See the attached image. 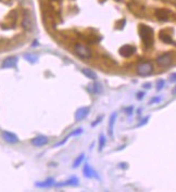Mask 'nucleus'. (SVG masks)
Wrapping results in <instances>:
<instances>
[{
    "mask_svg": "<svg viewBox=\"0 0 176 192\" xmlns=\"http://www.w3.org/2000/svg\"><path fill=\"white\" fill-rule=\"evenodd\" d=\"M139 35L147 48H150L153 45V30L149 26L141 24L139 27Z\"/></svg>",
    "mask_w": 176,
    "mask_h": 192,
    "instance_id": "nucleus-1",
    "label": "nucleus"
},
{
    "mask_svg": "<svg viewBox=\"0 0 176 192\" xmlns=\"http://www.w3.org/2000/svg\"><path fill=\"white\" fill-rule=\"evenodd\" d=\"M136 72L139 76H148L150 74H152L153 72V64L149 61H146V62H142L140 64L137 65V68H136Z\"/></svg>",
    "mask_w": 176,
    "mask_h": 192,
    "instance_id": "nucleus-2",
    "label": "nucleus"
},
{
    "mask_svg": "<svg viewBox=\"0 0 176 192\" xmlns=\"http://www.w3.org/2000/svg\"><path fill=\"white\" fill-rule=\"evenodd\" d=\"M74 50H75V53L82 59H90L92 55L91 50L87 46L82 45V43H76L74 46Z\"/></svg>",
    "mask_w": 176,
    "mask_h": 192,
    "instance_id": "nucleus-3",
    "label": "nucleus"
},
{
    "mask_svg": "<svg viewBox=\"0 0 176 192\" xmlns=\"http://www.w3.org/2000/svg\"><path fill=\"white\" fill-rule=\"evenodd\" d=\"M172 61H173V59H172L171 53H163L157 58V63L161 68H168V66H170L172 64Z\"/></svg>",
    "mask_w": 176,
    "mask_h": 192,
    "instance_id": "nucleus-4",
    "label": "nucleus"
},
{
    "mask_svg": "<svg viewBox=\"0 0 176 192\" xmlns=\"http://www.w3.org/2000/svg\"><path fill=\"white\" fill-rule=\"evenodd\" d=\"M136 51V48L130 45H125L122 48H120V54L124 58H130V55H133Z\"/></svg>",
    "mask_w": 176,
    "mask_h": 192,
    "instance_id": "nucleus-5",
    "label": "nucleus"
},
{
    "mask_svg": "<svg viewBox=\"0 0 176 192\" xmlns=\"http://www.w3.org/2000/svg\"><path fill=\"white\" fill-rule=\"evenodd\" d=\"M22 27H23L25 30H32V28H33L32 19H30V13H28L27 11H25V12H24L23 21H22Z\"/></svg>",
    "mask_w": 176,
    "mask_h": 192,
    "instance_id": "nucleus-6",
    "label": "nucleus"
},
{
    "mask_svg": "<svg viewBox=\"0 0 176 192\" xmlns=\"http://www.w3.org/2000/svg\"><path fill=\"white\" fill-rule=\"evenodd\" d=\"M18 63V58L16 57H8L5 58L2 61V64H1V68H14Z\"/></svg>",
    "mask_w": 176,
    "mask_h": 192,
    "instance_id": "nucleus-7",
    "label": "nucleus"
},
{
    "mask_svg": "<svg viewBox=\"0 0 176 192\" xmlns=\"http://www.w3.org/2000/svg\"><path fill=\"white\" fill-rule=\"evenodd\" d=\"M2 138L5 139V141H7L8 143H18V142H19L18 136L13 133H10V131H3Z\"/></svg>",
    "mask_w": 176,
    "mask_h": 192,
    "instance_id": "nucleus-8",
    "label": "nucleus"
},
{
    "mask_svg": "<svg viewBox=\"0 0 176 192\" xmlns=\"http://www.w3.org/2000/svg\"><path fill=\"white\" fill-rule=\"evenodd\" d=\"M30 142H32L33 146H43L48 143L49 139L47 138L46 136H37L35 138H33Z\"/></svg>",
    "mask_w": 176,
    "mask_h": 192,
    "instance_id": "nucleus-9",
    "label": "nucleus"
},
{
    "mask_svg": "<svg viewBox=\"0 0 176 192\" xmlns=\"http://www.w3.org/2000/svg\"><path fill=\"white\" fill-rule=\"evenodd\" d=\"M89 113V108H81L75 112V119L76 121H82L88 115Z\"/></svg>",
    "mask_w": 176,
    "mask_h": 192,
    "instance_id": "nucleus-10",
    "label": "nucleus"
},
{
    "mask_svg": "<svg viewBox=\"0 0 176 192\" xmlns=\"http://www.w3.org/2000/svg\"><path fill=\"white\" fill-rule=\"evenodd\" d=\"M117 112H114L113 114H111L110 116V121H109V135L110 137H113V127H114V123H115V119H117Z\"/></svg>",
    "mask_w": 176,
    "mask_h": 192,
    "instance_id": "nucleus-11",
    "label": "nucleus"
},
{
    "mask_svg": "<svg viewBox=\"0 0 176 192\" xmlns=\"http://www.w3.org/2000/svg\"><path fill=\"white\" fill-rule=\"evenodd\" d=\"M84 175L88 178H91V177H98L96 175L95 171L92 169L91 167L89 166V164H85L84 165Z\"/></svg>",
    "mask_w": 176,
    "mask_h": 192,
    "instance_id": "nucleus-12",
    "label": "nucleus"
},
{
    "mask_svg": "<svg viewBox=\"0 0 176 192\" xmlns=\"http://www.w3.org/2000/svg\"><path fill=\"white\" fill-rule=\"evenodd\" d=\"M82 73L84 74L87 78L92 79V80H95V79L97 78V74L92 70H90V68H83V70H82Z\"/></svg>",
    "mask_w": 176,
    "mask_h": 192,
    "instance_id": "nucleus-13",
    "label": "nucleus"
},
{
    "mask_svg": "<svg viewBox=\"0 0 176 192\" xmlns=\"http://www.w3.org/2000/svg\"><path fill=\"white\" fill-rule=\"evenodd\" d=\"M53 184H54V179L53 178H49V179H47V180H45L43 182H37V184H36V187L49 188V187H51Z\"/></svg>",
    "mask_w": 176,
    "mask_h": 192,
    "instance_id": "nucleus-14",
    "label": "nucleus"
},
{
    "mask_svg": "<svg viewBox=\"0 0 176 192\" xmlns=\"http://www.w3.org/2000/svg\"><path fill=\"white\" fill-rule=\"evenodd\" d=\"M160 39L162 41H164V42H166V43H174L173 40H172L171 36L168 35V34H164L163 32L160 33Z\"/></svg>",
    "mask_w": 176,
    "mask_h": 192,
    "instance_id": "nucleus-15",
    "label": "nucleus"
},
{
    "mask_svg": "<svg viewBox=\"0 0 176 192\" xmlns=\"http://www.w3.org/2000/svg\"><path fill=\"white\" fill-rule=\"evenodd\" d=\"M85 159V154H81L75 161H74V164H73V167H78L79 165L82 164V162L84 161Z\"/></svg>",
    "mask_w": 176,
    "mask_h": 192,
    "instance_id": "nucleus-16",
    "label": "nucleus"
},
{
    "mask_svg": "<svg viewBox=\"0 0 176 192\" xmlns=\"http://www.w3.org/2000/svg\"><path fill=\"white\" fill-rule=\"evenodd\" d=\"M63 184H78V178H76V177H73V178L69 179V180H66V181L64 182V184H60L59 186H63Z\"/></svg>",
    "mask_w": 176,
    "mask_h": 192,
    "instance_id": "nucleus-17",
    "label": "nucleus"
},
{
    "mask_svg": "<svg viewBox=\"0 0 176 192\" xmlns=\"http://www.w3.org/2000/svg\"><path fill=\"white\" fill-rule=\"evenodd\" d=\"M104 146H106V137L101 135L100 138H99V151H102Z\"/></svg>",
    "mask_w": 176,
    "mask_h": 192,
    "instance_id": "nucleus-18",
    "label": "nucleus"
},
{
    "mask_svg": "<svg viewBox=\"0 0 176 192\" xmlns=\"http://www.w3.org/2000/svg\"><path fill=\"white\" fill-rule=\"evenodd\" d=\"M24 57H25V59H26L27 61H30V62H32V63H34V62H36V61H37V57H36V55H34V54H25Z\"/></svg>",
    "mask_w": 176,
    "mask_h": 192,
    "instance_id": "nucleus-19",
    "label": "nucleus"
},
{
    "mask_svg": "<svg viewBox=\"0 0 176 192\" xmlns=\"http://www.w3.org/2000/svg\"><path fill=\"white\" fill-rule=\"evenodd\" d=\"M164 85H165V81L163 80V79L158 80V83H157V90H161L163 87H164Z\"/></svg>",
    "mask_w": 176,
    "mask_h": 192,
    "instance_id": "nucleus-20",
    "label": "nucleus"
},
{
    "mask_svg": "<svg viewBox=\"0 0 176 192\" xmlns=\"http://www.w3.org/2000/svg\"><path fill=\"white\" fill-rule=\"evenodd\" d=\"M170 80H171L172 83H174V81H176V73L172 74V75L170 76Z\"/></svg>",
    "mask_w": 176,
    "mask_h": 192,
    "instance_id": "nucleus-21",
    "label": "nucleus"
},
{
    "mask_svg": "<svg viewBox=\"0 0 176 192\" xmlns=\"http://www.w3.org/2000/svg\"><path fill=\"white\" fill-rule=\"evenodd\" d=\"M160 100H161V98H153V99L150 101V104H152V103H155V102H159Z\"/></svg>",
    "mask_w": 176,
    "mask_h": 192,
    "instance_id": "nucleus-22",
    "label": "nucleus"
},
{
    "mask_svg": "<svg viewBox=\"0 0 176 192\" xmlns=\"http://www.w3.org/2000/svg\"><path fill=\"white\" fill-rule=\"evenodd\" d=\"M144 92H138V95H137V99H141V98L144 97Z\"/></svg>",
    "mask_w": 176,
    "mask_h": 192,
    "instance_id": "nucleus-23",
    "label": "nucleus"
},
{
    "mask_svg": "<svg viewBox=\"0 0 176 192\" xmlns=\"http://www.w3.org/2000/svg\"><path fill=\"white\" fill-rule=\"evenodd\" d=\"M150 86H151V84H149V83H148V84H144V88H148V89H149Z\"/></svg>",
    "mask_w": 176,
    "mask_h": 192,
    "instance_id": "nucleus-24",
    "label": "nucleus"
},
{
    "mask_svg": "<svg viewBox=\"0 0 176 192\" xmlns=\"http://www.w3.org/2000/svg\"><path fill=\"white\" fill-rule=\"evenodd\" d=\"M173 93H174V95H176V87H175V89L173 90Z\"/></svg>",
    "mask_w": 176,
    "mask_h": 192,
    "instance_id": "nucleus-25",
    "label": "nucleus"
}]
</instances>
